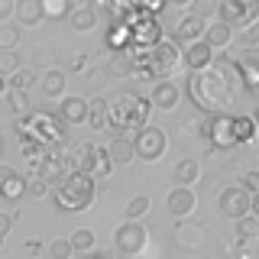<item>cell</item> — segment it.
I'll list each match as a JSON object with an SVG mask.
<instances>
[{
    "label": "cell",
    "instance_id": "5",
    "mask_svg": "<svg viewBox=\"0 0 259 259\" xmlns=\"http://www.w3.org/2000/svg\"><path fill=\"white\" fill-rule=\"evenodd\" d=\"M26 126H29L26 140H36V143L49 146V149H59V146L65 143V123H62L59 117H52V113L32 110V117H26Z\"/></svg>",
    "mask_w": 259,
    "mask_h": 259
},
{
    "label": "cell",
    "instance_id": "4",
    "mask_svg": "<svg viewBox=\"0 0 259 259\" xmlns=\"http://www.w3.org/2000/svg\"><path fill=\"white\" fill-rule=\"evenodd\" d=\"M182 65V49H178L175 39H162L159 46H152L146 52V75L149 78H162L168 81V75Z\"/></svg>",
    "mask_w": 259,
    "mask_h": 259
},
{
    "label": "cell",
    "instance_id": "14",
    "mask_svg": "<svg viewBox=\"0 0 259 259\" xmlns=\"http://www.w3.org/2000/svg\"><path fill=\"white\" fill-rule=\"evenodd\" d=\"M165 204L168 210L178 217V221H188V217L194 214V207H198V194H194V188H175L168 191V198H165Z\"/></svg>",
    "mask_w": 259,
    "mask_h": 259
},
{
    "label": "cell",
    "instance_id": "49",
    "mask_svg": "<svg viewBox=\"0 0 259 259\" xmlns=\"http://www.w3.org/2000/svg\"><path fill=\"white\" fill-rule=\"evenodd\" d=\"M0 156H4V140H0Z\"/></svg>",
    "mask_w": 259,
    "mask_h": 259
},
{
    "label": "cell",
    "instance_id": "27",
    "mask_svg": "<svg viewBox=\"0 0 259 259\" xmlns=\"http://www.w3.org/2000/svg\"><path fill=\"white\" fill-rule=\"evenodd\" d=\"M68 243H71V249H75V253H94V249H97V237H94V230H88V227L75 230L68 237Z\"/></svg>",
    "mask_w": 259,
    "mask_h": 259
},
{
    "label": "cell",
    "instance_id": "45",
    "mask_svg": "<svg viewBox=\"0 0 259 259\" xmlns=\"http://www.w3.org/2000/svg\"><path fill=\"white\" fill-rule=\"evenodd\" d=\"M88 259H113L110 249H94V253H88Z\"/></svg>",
    "mask_w": 259,
    "mask_h": 259
},
{
    "label": "cell",
    "instance_id": "19",
    "mask_svg": "<svg viewBox=\"0 0 259 259\" xmlns=\"http://www.w3.org/2000/svg\"><path fill=\"white\" fill-rule=\"evenodd\" d=\"M13 16L20 20V26H39V23L46 20V13H42V0H16Z\"/></svg>",
    "mask_w": 259,
    "mask_h": 259
},
{
    "label": "cell",
    "instance_id": "11",
    "mask_svg": "<svg viewBox=\"0 0 259 259\" xmlns=\"http://www.w3.org/2000/svg\"><path fill=\"white\" fill-rule=\"evenodd\" d=\"M221 210L227 217H233V221H243V217H249V194L240 188V185H227L221 191Z\"/></svg>",
    "mask_w": 259,
    "mask_h": 259
},
{
    "label": "cell",
    "instance_id": "8",
    "mask_svg": "<svg viewBox=\"0 0 259 259\" xmlns=\"http://www.w3.org/2000/svg\"><path fill=\"white\" fill-rule=\"evenodd\" d=\"M217 20L227 26H249L259 20V0H221L217 4Z\"/></svg>",
    "mask_w": 259,
    "mask_h": 259
},
{
    "label": "cell",
    "instance_id": "48",
    "mask_svg": "<svg viewBox=\"0 0 259 259\" xmlns=\"http://www.w3.org/2000/svg\"><path fill=\"white\" fill-rule=\"evenodd\" d=\"M253 120H256V126H259V110H256V117H253Z\"/></svg>",
    "mask_w": 259,
    "mask_h": 259
},
{
    "label": "cell",
    "instance_id": "26",
    "mask_svg": "<svg viewBox=\"0 0 259 259\" xmlns=\"http://www.w3.org/2000/svg\"><path fill=\"white\" fill-rule=\"evenodd\" d=\"M107 117H110V101L91 97V101H88V123L94 130H107Z\"/></svg>",
    "mask_w": 259,
    "mask_h": 259
},
{
    "label": "cell",
    "instance_id": "32",
    "mask_svg": "<svg viewBox=\"0 0 259 259\" xmlns=\"http://www.w3.org/2000/svg\"><path fill=\"white\" fill-rule=\"evenodd\" d=\"M20 39H23V29L20 26H0V52H13L16 46H20Z\"/></svg>",
    "mask_w": 259,
    "mask_h": 259
},
{
    "label": "cell",
    "instance_id": "17",
    "mask_svg": "<svg viewBox=\"0 0 259 259\" xmlns=\"http://www.w3.org/2000/svg\"><path fill=\"white\" fill-rule=\"evenodd\" d=\"M178 101H182V91H178L175 81H156V88H152V97L149 104L156 110H175Z\"/></svg>",
    "mask_w": 259,
    "mask_h": 259
},
{
    "label": "cell",
    "instance_id": "2",
    "mask_svg": "<svg viewBox=\"0 0 259 259\" xmlns=\"http://www.w3.org/2000/svg\"><path fill=\"white\" fill-rule=\"evenodd\" d=\"M97 191H101V182L84 172H68L59 185L52 188L55 207L59 210H88L94 204Z\"/></svg>",
    "mask_w": 259,
    "mask_h": 259
},
{
    "label": "cell",
    "instance_id": "15",
    "mask_svg": "<svg viewBox=\"0 0 259 259\" xmlns=\"http://www.w3.org/2000/svg\"><path fill=\"white\" fill-rule=\"evenodd\" d=\"M214 59H217V52L210 49L204 39L201 42H191V46H185V52H182V62L191 68V75L194 71H204V68H210L214 65Z\"/></svg>",
    "mask_w": 259,
    "mask_h": 259
},
{
    "label": "cell",
    "instance_id": "33",
    "mask_svg": "<svg viewBox=\"0 0 259 259\" xmlns=\"http://www.w3.org/2000/svg\"><path fill=\"white\" fill-rule=\"evenodd\" d=\"M7 81H10V91H23V94H26L29 88L36 84V71H32V68H20L16 75H10Z\"/></svg>",
    "mask_w": 259,
    "mask_h": 259
},
{
    "label": "cell",
    "instance_id": "35",
    "mask_svg": "<svg viewBox=\"0 0 259 259\" xmlns=\"http://www.w3.org/2000/svg\"><path fill=\"white\" fill-rule=\"evenodd\" d=\"M237 233H240V243L259 240V221L256 217H243V221H237Z\"/></svg>",
    "mask_w": 259,
    "mask_h": 259
},
{
    "label": "cell",
    "instance_id": "36",
    "mask_svg": "<svg viewBox=\"0 0 259 259\" xmlns=\"http://www.w3.org/2000/svg\"><path fill=\"white\" fill-rule=\"evenodd\" d=\"M23 65H20V55L16 52H0V75L4 78H10V75H16Z\"/></svg>",
    "mask_w": 259,
    "mask_h": 259
},
{
    "label": "cell",
    "instance_id": "3",
    "mask_svg": "<svg viewBox=\"0 0 259 259\" xmlns=\"http://www.w3.org/2000/svg\"><path fill=\"white\" fill-rule=\"evenodd\" d=\"M149 113L152 104L143 94H123L117 101H110V117H107V130L120 136V130H133V136L143 126H149Z\"/></svg>",
    "mask_w": 259,
    "mask_h": 259
},
{
    "label": "cell",
    "instance_id": "46",
    "mask_svg": "<svg viewBox=\"0 0 259 259\" xmlns=\"http://www.w3.org/2000/svg\"><path fill=\"white\" fill-rule=\"evenodd\" d=\"M26 249H29V253H32V256H36V253H39V249H42V243H39V240H29V243H26Z\"/></svg>",
    "mask_w": 259,
    "mask_h": 259
},
{
    "label": "cell",
    "instance_id": "42",
    "mask_svg": "<svg viewBox=\"0 0 259 259\" xmlns=\"http://www.w3.org/2000/svg\"><path fill=\"white\" fill-rule=\"evenodd\" d=\"M13 175H20V172H16V168L13 165H7V162H0V191H4L7 188V182H10V178Z\"/></svg>",
    "mask_w": 259,
    "mask_h": 259
},
{
    "label": "cell",
    "instance_id": "18",
    "mask_svg": "<svg viewBox=\"0 0 259 259\" xmlns=\"http://www.w3.org/2000/svg\"><path fill=\"white\" fill-rule=\"evenodd\" d=\"M237 68H240L243 88L246 91H259V52H243L237 59Z\"/></svg>",
    "mask_w": 259,
    "mask_h": 259
},
{
    "label": "cell",
    "instance_id": "23",
    "mask_svg": "<svg viewBox=\"0 0 259 259\" xmlns=\"http://www.w3.org/2000/svg\"><path fill=\"white\" fill-rule=\"evenodd\" d=\"M233 136H237V146H253L259 140V126L253 117H246V113H240V117H233Z\"/></svg>",
    "mask_w": 259,
    "mask_h": 259
},
{
    "label": "cell",
    "instance_id": "40",
    "mask_svg": "<svg viewBox=\"0 0 259 259\" xmlns=\"http://www.w3.org/2000/svg\"><path fill=\"white\" fill-rule=\"evenodd\" d=\"M10 227H13V214L0 210V246L7 243V237H10Z\"/></svg>",
    "mask_w": 259,
    "mask_h": 259
},
{
    "label": "cell",
    "instance_id": "37",
    "mask_svg": "<svg viewBox=\"0 0 259 259\" xmlns=\"http://www.w3.org/2000/svg\"><path fill=\"white\" fill-rule=\"evenodd\" d=\"M26 194H29V198H36V201H42V198H49V194H52V185L42 182V178H29Z\"/></svg>",
    "mask_w": 259,
    "mask_h": 259
},
{
    "label": "cell",
    "instance_id": "29",
    "mask_svg": "<svg viewBox=\"0 0 259 259\" xmlns=\"http://www.w3.org/2000/svg\"><path fill=\"white\" fill-rule=\"evenodd\" d=\"M26 188H29V182H26V178H23V175H13L10 182H7V188L0 191V198H4V201H10V204H16V201H20L23 194H26Z\"/></svg>",
    "mask_w": 259,
    "mask_h": 259
},
{
    "label": "cell",
    "instance_id": "16",
    "mask_svg": "<svg viewBox=\"0 0 259 259\" xmlns=\"http://www.w3.org/2000/svg\"><path fill=\"white\" fill-rule=\"evenodd\" d=\"M59 120L62 123H84L88 120V97L81 94H65L59 101Z\"/></svg>",
    "mask_w": 259,
    "mask_h": 259
},
{
    "label": "cell",
    "instance_id": "39",
    "mask_svg": "<svg viewBox=\"0 0 259 259\" xmlns=\"http://www.w3.org/2000/svg\"><path fill=\"white\" fill-rule=\"evenodd\" d=\"M240 188L253 198V194H259V172L253 168V172H243V178H240Z\"/></svg>",
    "mask_w": 259,
    "mask_h": 259
},
{
    "label": "cell",
    "instance_id": "28",
    "mask_svg": "<svg viewBox=\"0 0 259 259\" xmlns=\"http://www.w3.org/2000/svg\"><path fill=\"white\" fill-rule=\"evenodd\" d=\"M75 10V0H42V13L49 20H68Z\"/></svg>",
    "mask_w": 259,
    "mask_h": 259
},
{
    "label": "cell",
    "instance_id": "1",
    "mask_svg": "<svg viewBox=\"0 0 259 259\" xmlns=\"http://www.w3.org/2000/svg\"><path fill=\"white\" fill-rule=\"evenodd\" d=\"M243 91H246V88H243L237 62L224 59V55L214 59L210 68L194 71V75L188 78V97L194 101V107L204 110L207 117H221V113H227V107H230Z\"/></svg>",
    "mask_w": 259,
    "mask_h": 259
},
{
    "label": "cell",
    "instance_id": "21",
    "mask_svg": "<svg viewBox=\"0 0 259 259\" xmlns=\"http://www.w3.org/2000/svg\"><path fill=\"white\" fill-rule=\"evenodd\" d=\"M107 159L113 165H130L136 159V149H133V140L130 136H113L110 146H107Z\"/></svg>",
    "mask_w": 259,
    "mask_h": 259
},
{
    "label": "cell",
    "instance_id": "34",
    "mask_svg": "<svg viewBox=\"0 0 259 259\" xmlns=\"http://www.w3.org/2000/svg\"><path fill=\"white\" fill-rule=\"evenodd\" d=\"M123 214H126V221H140V217H146V214H149V198H146V194L130 198V204L123 207Z\"/></svg>",
    "mask_w": 259,
    "mask_h": 259
},
{
    "label": "cell",
    "instance_id": "6",
    "mask_svg": "<svg viewBox=\"0 0 259 259\" xmlns=\"http://www.w3.org/2000/svg\"><path fill=\"white\" fill-rule=\"evenodd\" d=\"M201 140H204L214 152H227L237 146V136H233V117L230 113H221V117H204L198 123Z\"/></svg>",
    "mask_w": 259,
    "mask_h": 259
},
{
    "label": "cell",
    "instance_id": "44",
    "mask_svg": "<svg viewBox=\"0 0 259 259\" xmlns=\"http://www.w3.org/2000/svg\"><path fill=\"white\" fill-rule=\"evenodd\" d=\"M249 217H256V221H259V194L249 198Z\"/></svg>",
    "mask_w": 259,
    "mask_h": 259
},
{
    "label": "cell",
    "instance_id": "24",
    "mask_svg": "<svg viewBox=\"0 0 259 259\" xmlns=\"http://www.w3.org/2000/svg\"><path fill=\"white\" fill-rule=\"evenodd\" d=\"M204 42L214 49H227L233 42V29L227 26V23H221V20H214V23H207V32H204Z\"/></svg>",
    "mask_w": 259,
    "mask_h": 259
},
{
    "label": "cell",
    "instance_id": "41",
    "mask_svg": "<svg viewBox=\"0 0 259 259\" xmlns=\"http://www.w3.org/2000/svg\"><path fill=\"white\" fill-rule=\"evenodd\" d=\"M68 68H71V71H88V55H84V52L71 55V59H68Z\"/></svg>",
    "mask_w": 259,
    "mask_h": 259
},
{
    "label": "cell",
    "instance_id": "20",
    "mask_svg": "<svg viewBox=\"0 0 259 259\" xmlns=\"http://www.w3.org/2000/svg\"><path fill=\"white\" fill-rule=\"evenodd\" d=\"M68 26L75 32H91L97 26V7L94 4H78L68 16Z\"/></svg>",
    "mask_w": 259,
    "mask_h": 259
},
{
    "label": "cell",
    "instance_id": "9",
    "mask_svg": "<svg viewBox=\"0 0 259 259\" xmlns=\"http://www.w3.org/2000/svg\"><path fill=\"white\" fill-rule=\"evenodd\" d=\"M146 240H149V230L140 224V221H126L117 227V233H113V249L123 256H140Z\"/></svg>",
    "mask_w": 259,
    "mask_h": 259
},
{
    "label": "cell",
    "instance_id": "38",
    "mask_svg": "<svg viewBox=\"0 0 259 259\" xmlns=\"http://www.w3.org/2000/svg\"><path fill=\"white\" fill-rule=\"evenodd\" d=\"M71 253H75V249H71L68 237H65V240H52V243H49V256H52V259H71Z\"/></svg>",
    "mask_w": 259,
    "mask_h": 259
},
{
    "label": "cell",
    "instance_id": "10",
    "mask_svg": "<svg viewBox=\"0 0 259 259\" xmlns=\"http://www.w3.org/2000/svg\"><path fill=\"white\" fill-rule=\"evenodd\" d=\"M97 149H101V146H94V143H71V146H68V152H65V162H68L71 172H84V175H91V178H94Z\"/></svg>",
    "mask_w": 259,
    "mask_h": 259
},
{
    "label": "cell",
    "instance_id": "7",
    "mask_svg": "<svg viewBox=\"0 0 259 259\" xmlns=\"http://www.w3.org/2000/svg\"><path fill=\"white\" fill-rule=\"evenodd\" d=\"M133 149H136V159H143V162H159L162 156H165V149H168V136H165V130L162 126H143L140 133L133 136Z\"/></svg>",
    "mask_w": 259,
    "mask_h": 259
},
{
    "label": "cell",
    "instance_id": "22",
    "mask_svg": "<svg viewBox=\"0 0 259 259\" xmlns=\"http://www.w3.org/2000/svg\"><path fill=\"white\" fill-rule=\"evenodd\" d=\"M172 178L178 182V188H191L194 182H201V165L198 159H178L172 168Z\"/></svg>",
    "mask_w": 259,
    "mask_h": 259
},
{
    "label": "cell",
    "instance_id": "30",
    "mask_svg": "<svg viewBox=\"0 0 259 259\" xmlns=\"http://www.w3.org/2000/svg\"><path fill=\"white\" fill-rule=\"evenodd\" d=\"M7 97H10V110H13V117H16V120H26V117H32L29 97L23 94V91H10Z\"/></svg>",
    "mask_w": 259,
    "mask_h": 259
},
{
    "label": "cell",
    "instance_id": "31",
    "mask_svg": "<svg viewBox=\"0 0 259 259\" xmlns=\"http://www.w3.org/2000/svg\"><path fill=\"white\" fill-rule=\"evenodd\" d=\"M237 42H240L243 49H246V52H259V20H256V23H249V26H243V29H240Z\"/></svg>",
    "mask_w": 259,
    "mask_h": 259
},
{
    "label": "cell",
    "instance_id": "12",
    "mask_svg": "<svg viewBox=\"0 0 259 259\" xmlns=\"http://www.w3.org/2000/svg\"><path fill=\"white\" fill-rule=\"evenodd\" d=\"M204 240H207V230H204V224H198V221H178L175 224V243L182 249H188V253H194V249H201L204 246Z\"/></svg>",
    "mask_w": 259,
    "mask_h": 259
},
{
    "label": "cell",
    "instance_id": "13",
    "mask_svg": "<svg viewBox=\"0 0 259 259\" xmlns=\"http://www.w3.org/2000/svg\"><path fill=\"white\" fill-rule=\"evenodd\" d=\"M204 32H207V20H204V16L185 13L182 20H178V26H175V42H185V46L201 42V39H204Z\"/></svg>",
    "mask_w": 259,
    "mask_h": 259
},
{
    "label": "cell",
    "instance_id": "47",
    "mask_svg": "<svg viewBox=\"0 0 259 259\" xmlns=\"http://www.w3.org/2000/svg\"><path fill=\"white\" fill-rule=\"evenodd\" d=\"M0 94H10V81H7L4 75H0Z\"/></svg>",
    "mask_w": 259,
    "mask_h": 259
},
{
    "label": "cell",
    "instance_id": "25",
    "mask_svg": "<svg viewBox=\"0 0 259 259\" xmlns=\"http://www.w3.org/2000/svg\"><path fill=\"white\" fill-rule=\"evenodd\" d=\"M39 84H42V94L46 97H65V84H68V78H65L62 68H49L42 78H39Z\"/></svg>",
    "mask_w": 259,
    "mask_h": 259
},
{
    "label": "cell",
    "instance_id": "43",
    "mask_svg": "<svg viewBox=\"0 0 259 259\" xmlns=\"http://www.w3.org/2000/svg\"><path fill=\"white\" fill-rule=\"evenodd\" d=\"M13 10H16V0H0V26H4L7 16H13Z\"/></svg>",
    "mask_w": 259,
    "mask_h": 259
}]
</instances>
